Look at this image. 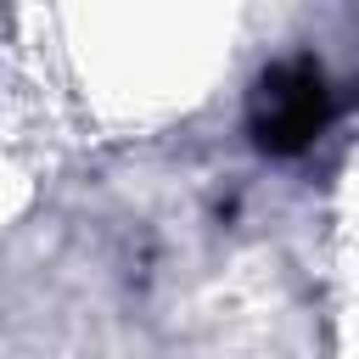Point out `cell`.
Instances as JSON below:
<instances>
[{
	"instance_id": "6da1fadb",
	"label": "cell",
	"mask_w": 359,
	"mask_h": 359,
	"mask_svg": "<svg viewBox=\"0 0 359 359\" xmlns=\"http://www.w3.org/2000/svg\"><path fill=\"white\" fill-rule=\"evenodd\" d=\"M331 118V84L314 56H292L258 79L252 95V135L264 151H303Z\"/></svg>"
}]
</instances>
